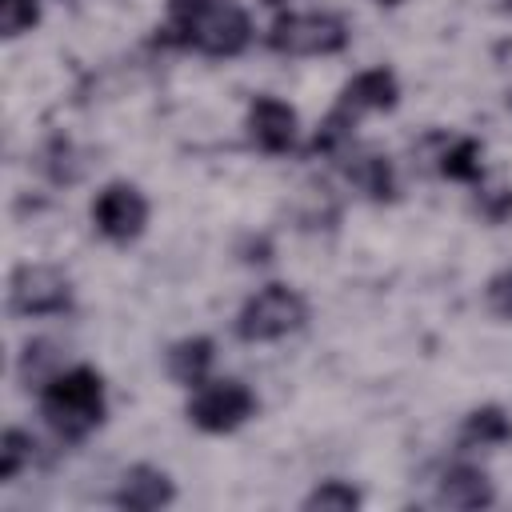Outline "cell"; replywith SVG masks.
<instances>
[{"instance_id":"cell-1","label":"cell","mask_w":512,"mask_h":512,"mask_svg":"<svg viewBox=\"0 0 512 512\" xmlns=\"http://www.w3.org/2000/svg\"><path fill=\"white\" fill-rule=\"evenodd\" d=\"M156 40L228 60L248 48L252 20L236 0H168V20L156 28Z\"/></svg>"},{"instance_id":"cell-2","label":"cell","mask_w":512,"mask_h":512,"mask_svg":"<svg viewBox=\"0 0 512 512\" xmlns=\"http://www.w3.org/2000/svg\"><path fill=\"white\" fill-rule=\"evenodd\" d=\"M40 412L60 440H84L104 424V412H108L100 372L88 364H76L68 372L48 376L40 384Z\"/></svg>"},{"instance_id":"cell-3","label":"cell","mask_w":512,"mask_h":512,"mask_svg":"<svg viewBox=\"0 0 512 512\" xmlns=\"http://www.w3.org/2000/svg\"><path fill=\"white\" fill-rule=\"evenodd\" d=\"M308 324V300L292 284H264L236 312V336L248 344H272Z\"/></svg>"},{"instance_id":"cell-4","label":"cell","mask_w":512,"mask_h":512,"mask_svg":"<svg viewBox=\"0 0 512 512\" xmlns=\"http://www.w3.org/2000/svg\"><path fill=\"white\" fill-rule=\"evenodd\" d=\"M264 44L280 56H332L348 48V24L332 12H288L272 20Z\"/></svg>"},{"instance_id":"cell-5","label":"cell","mask_w":512,"mask_h":512,"mask_svg":"<svg viewBox=\"0 0 512 512\" xmlns=\"http://www.w3.org/2000/svg\"><path fill=\"white\" fill-rule=\"evenodd\" d=\"M72 308V280L56 264H20L8 276L12 316H64Z\"/></svg>"},{"instance_id":"cell-6","label":"cell","mask_w":512,"mask_h":512,"mask_svg":"<svg viewBox=\"0 0 512 512\" xmlns=\"http://www.w3.org/2000/svg\"><path fill=\"white\" fill-rule=\"evenodd\" d=\"M256 416V396L248 384L240 380H204L200 388H192V400H188V420L200 428V432H212V436H224V432H236L244 420Z\"/></svg>"},{"instance_id":"cell-7","label":"cell","mask_w":512,"mask_h":512,"mask_svg":"<svg viewBox=\"0 0 512 512\" xmlns=\"http://www.w3.org/2000/svg\"><path fill=\"white\" fill-rule=\"evenodd\" d=\"M92 224L104 240L132 244L148 228V196L128 180H112L92 200Z\"/></svg>"},{"instance_id":"cell-8","label":"cell","mask_w":512,"mask_h":512,"mask_svg":"<svg viewBox=\"0 0 512 512\" xmlns=\"http://www.w3.org/2000/svg\"><path fill=\"white\" fill-rule=\"evenodd\" d=\"M396 104H400V80H396V72L392 68H364V72H356L340 88L332 112L356 128V120L364 112H392Z\"/></svg>"},{"instance_id":"cell-9","label":"cell","mask_w":512,"mask_h":512,"mask_svg":"<svg viewBox=\"0 0 512 512\" xmlns=\"http://www.w3.org/2000/svg\"><path fill=\"white\" fill-rule=\"evenodd\" d=\"M248 136L268 156L292 152V144H296V108L276 100V96H256L248 104Z\"/></svg>"},{"instance_id":"cell-10","label":"cell","mask_w":512,"mask_h":512,"mask_svg":"<svg viewBox=\"0 0 512 512\" xmlns=\"http://www.w3.org/2000/svg\"><path fill=\"white\" fill-rule=\"evenodd\" d=\"M172 500H176V484L156 464H132L120 476V488L112 492V504L124 512H152V508H164Z\"/></svg>"},{"instance_id":"cell-11","label":"cell","mask_w":512,"mask_h":512,"mask_svg":"<svg viewBox=\"0 0 512 512\" xmlns=\"http://www.w3.org/2000/svg\"><path fill=\"white\" fill-rule=\"evenodd\" d=\"M492 500H496V488L476 464H452L436 480V504L444 508H488Z\"/></svg>"},{"instance_id":"cell-12","label":"cell","mask_w":512,"mask_h":512,"mask_svg":"<svg viewBox=\"0 0 512 512\" xmlns=\"http://www.w3.org/2000/svg\"><path fill=\"white\" fill-rule=\"evenodd\" d=\"M216 360V344L208 336H184L168 348L164 364H168V376L184 388H200L208 380V368Z\"/></svg>"},{"instance_id":"cell-13","label":"cell","mask_w":512,"mask_h":512,"mask_svg":"<svg viewBox=\"0 0 512 512\" xmlns=\"http://www.w3.org/2000/svg\"><path fill=\"white\" fill-rule=\"evenodd\" d=\"M512 440V420L500 404H480L460 424V448H492Z\"/></svg>"},{"instance_id":"cell-14","label":"cell","mask_w":512,"mask_h":512,"mask_svg":"<svg viewBox=\"0 0 512 512\" xmlns=\"http://www.w3.org/2000/svg\"><path fill=\"white\" fill-rule=\"evenodd\" d=\"M348 180L368 200H396V172H392V160L380 152H356L348 164Z\"/></svg>"},{"instance_id":"cell-15","label":"cell","mask_w":512,"mask_h":512,"mask_svg":"<svg viewBox=\"0 0 512 512\" xmlns=\"http://www.w3.org/2000/svg\"><path fill=\"white\" fill-rule=\"evenodd\" d=\"M436 160H440L436 168H440L444 180H456V184H480V180H484V148H480V140H472V136L448 140Z\"/></svg>"},{"instance_id":"cell-16","label":"cell","mask_w":512,"mask_h":512,"mask_svg":"<svg viewBox=\"0 0 512 512\" xmlns=\"http://www.w3.org/2000/svg\"><path fill=\"white\" fill-rule=\"evenodd\" d=\"M304 508L308 512H316V508L320 512H352V508H360V492L348 480H324L304 496Z\"/></svg>"},{"instance_id":"cell-17","label":"cell","mask_w":512,"mask_h":512,"mask_svg":"<svg viewBox=\"0 0 512 512\" xmlns=\"http://www.w3.org/2000/svg\"><path fill=\"white\" fill-rule=\"evenodd\" d=\"M32 452H36V444H32L28 432H20V428H4V436H0V484H12L16 472L32 460Z\"/></svg>"},{"instance_id":"cell-18","label":"cell","mask_w":512,"mask_h":512,"mask_svg":"<svg viewBox=\"0 0 512 512\" xmlns=\"http://www.w3.org/2000/svg\"><path fill=\"white\" fill-rule=\"evenodd\" d=\"M40 24V0H0V36L16 40Z\"/></svg>"},{"instance_id":"cell-19","label":"cell","mask_w":512,"mask_h":512,"mask_svg":"<svg viewBox=\"0 0 512 512\" xmlns=\"http://www.w3.org/2000/svg\"><path fill=\"white\" fill-rule=\"evenodd\" d=\"M60 368H56V352H52V344H44V340H36V344H28L24 348V356H20V376L24 380H36V388L48 380V376H56Z\"/></svg>"},{"instance_id":"cell-20","label":"cell","mask_w":512,"mask_h":512,"mask_svg":"<svg viewBox=\"0 0 512 512\" xmlns=\"http://www.w3.org/2000/svg\"><path fill=\"white\" fill-rule=\"evenodd\" d=\"M484 300H488V308H492L500 320H512V268H504V272H496V276L488 280Z\"/></svg>"},{"instance_id":"cell-21","label":"cell","mask_w":512,"mask_h":512,"mask_svg":"<svg viewBox=\"0 0 512 512\" xmlns=\"http://www.w3.org/2000/svg\"><path fill=\"white\" fill-rule=\"evenodd\" d=\"M476 208H480V212H484L492 224L508 220V216H512V188H480Z\"/></svg>"},{"instance_id":"cell-22","label":"cell","mask_w":512,"mask_h":512,"mask_svg":"<svg viewBox=\"0 0 512 512\" xmlns=\"http://www.w3.org/2000/svg\"><path fill=\"white\" fill-rule=\"evenodd\" d=\"M376 4H384V8H396V4H400V0H376Z\"/></svg>"}]
</instances>
